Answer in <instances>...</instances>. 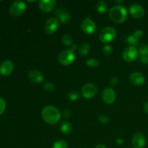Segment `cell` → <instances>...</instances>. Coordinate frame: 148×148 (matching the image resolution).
<instances>
[{"mask_svg":"<svg viewBox=\"0 0 148 148\" xmlns=\"http://www.w3.org/2000/svg\"><path fill=\"white\" fill-rule=\"evenodd\" d=\"M41 116L43 121L50 125L57 124L61 119V114L59 109L53 106L44 107L41 111Z\"/></svg>","mask_w":148,"mask_h":148,"instance_id":"obj_1","label":"cell"},{"mask_svg":"<svg viewBox=\"0 0 148 148\" xmlns=\"http://www.w3.org/2000/svg\"><path fill=\"white\" fill-rule=\"evenodd\" d=\"M108 17L115 23H122L127 18V10L124 6L116 5L111 7L108 12Z\"/></svg>","mask_w":148,"mask_h":148,"instance_id":"obj_2","label":"cell"},{"mask_svg":"<svg viewBox=\"0 0 148 148\" xmlns=\"http://www.w3.org/2000/svg\"><path fill=\"white\" fill-rule=\"evenodd\" d=\"M116 37V30L113 27H105L99 33V39L102 43H109Z\"/></svg>","mask_w":148,"mask_h":148,"instance_id":"obj_3","label":"cell"},{"mask_svg":"<svg viewBox=\"0 0 148 148\" xmlns=\"http://www.w3.org/2000/svg\"><path fill=\"white\" fill-rule=\"evenodd\" d=\"M26 10V4L24 1L17 0L11 4L10 7V15L12 17H19L22 15Z\"/></svg>","mask_w":148,"mask_h":148,"instance_id":"obj_4","label":"cell"},{"mask_svg":"<svg viewBox=\"0 0 148 148\" xmlns=\"http://www.w3.org/2000/svg\"><path fill=\"white\" fill-rule=\"evenodd\" d=\"M75 59V55L70 49H66L60 52L59 55V62L64 66H69L73 63Z\"/></svg>","mask_w":148,"mask_h":148,"instance_id":"obj_5","label":"cell"},{"mask_svg":"<svg viewBox=\"0 0 148 148\" xmlns=\"http://www.w3.org/2000/svg\"><path fill=\"white\" fill-rule=\"evenodd\" d=\"M59 26V20L56 17H50L46 21L44 25L45 32L48 35H51L58 30Z\"/></svg>","mask_w":148,"mask_h":148,"instance_id":"obj_6","label":"cell"},{"mask_svg":"<svg viewBox=\"0 0 148 148\" xmlns=\"http://www.w3.org/2000/svg\"><path fill=\"white\" fill-rule=\"evenodd\" d=\"M81 29L85 33L88 35H92L96 32L97 27L95 23L92 20L87 17L81 23Z\"/></svg>","mask_w":148,"mask_h":148,"instance_id":"obj_7","label":"cell"},{"mask_svg":"<svg viewBox=\"0 0 148 148\" xmlns=\"http://www.w3.org/2000/svg\"><path fill=\"white\" fill-rule=\"evenodd\" d=\"M98 92V88L96 85L93 83H88L83 86L82 88L81 93L83 98L86 99H91L96 95Z\"/></svg>","mask_w":148,"mask_h":148,"instance_id":"obj_8","label":"cell"},{"mask_svg":"<svg viewBox=\"0 0 148 148\" xmlns=\"http://www.w3.org/2000/svg\"><path fill=\"white\" fill-rule=\"evenodd\" d=\"M138 56V51L135 47L129 46L126 48L122 53V58L125 62H132L135 60Z\"/></svg>","mask_w":148,"mask_h":148,"instance_id":"obj_9","label":"cell"},{"mask_svg":"<svg viewBox=\"0 0 148 148\" xmlns=\"http://www.w3.org/2000/svg\"><path fill=\"white\" fill-rule=\"evenodd\" d=\"M116 92L111 88H106L103 90V101L106 104H112L116 101Z\"/></svg>","mask_w":148,"mask_h":148,"instance_id":"obj_10","label":"cell"},{"mask_svg":"<svg viewBox=\"0 0 148 148\" xmlns=\"http://www.w3.org/2000/svg\"><path fill=\"white\" fill-rule=\"evenodd\" d=\"M55 15L56 16V18L60 20L64 24H68L72 21V16L71 14L66 11L65 10L62 8L56 9L55 10Z\"/></svg>","mask_w":148,"mask_h":148,"instance_id":"obj_11","label":"cell"},{"mask_svg":"<svg viewBox=\"0 0 148 148\" xmlns=\"http://www.w3.org/2000/svg\"><path fill=\"white\" fill-rule=\"evenodd\" d=\"M132 143L134 148H143L146 145V137L143 134L137 132L133 136Z\"/></svg>","mask_w":148,"mask_h":148,"instance_id":"obj_12","label":"cell"},{"mask_svg":"<svg viewBox=\"0 0 148 148\" xmlns=\"http://www.w3.org/2000/svg\"><path fill=\"white\" fill-rule=\"evenodd\" d=\"M56 0H40L38 1V7L43 13H48L54 8Z\"/></svg>","mask_w":148,"mask_h":148,"instance_id":"obj_13","label":"cell"},{"mask_svg":"<svg viewBox=\"0 0 148 148\" xmlns=\"http://www.w3.org/2000/svg\"><path fill=\"white\" fill-rule=\"evenodd\" d=\"M130 13L134 18H142L145 14V10L140 4H133L130 7Z\"/></svg>","mask_w":148,"mask_h":148,"instance_id":"obj_14","label":"cell"},{"mask_svg":"<svg viewBox=\"0 0 148 148\" xmlns=\"http://www.w3.org/2000/svg\"><path fill=\"white\" fill-rule=\"evenodd\" d=\"M130 80L132 85L135 86H141L145 82V77L143 74L138 72H134L130 75Z\"/></svg>","mask_w":148,"mask_h":148,"instance_id":"obj_15","label":"cell"},{"mask_svg":"<svg viewBox=\"0 0 148 148\" xmlns=\"http://www.w3.org/2000/svg\"><path fill=\"white\" fill-rule=\"evenodd\" d=\"M14 69V65L12 61L5 60L0 65V74L3 76H9L11 75Z\"/></svg>","mask_w":148,"mask_h":148,"instance_id":"obj_16","label":"cell"},{"mask_svg":"<svg viewBox=\"0 0 148 148\" xmlns=\"http://www.w3.org/2000/svg\"><path fill=\"white\" fill-rule=\"evenodd\" d=\"M28 78L32 82L36 84L41 83L43 81V75L41 72L38 69H32L28 73Z\"/></svg>","mask_w":148,"mask_h":148,"instance_id":"obj_17","label":"cell"},{"mask_svg":"<svg viewBox=\"0 0 148 148\" xmlns=\"http://www.w3.org/2000/svg\"><path fill=\"white\" fill-rule=\"evenodd\" d=\"M59 129L62 134H69L72 130V125L69 121H63L61 122L60 126H59Z\"/></svg>","mask_w":148,"mask_h":148,"instance_id":"obj_18","label":"cell"},{"mask_svg":"<svg viewBox=\"0 0 148 148\" xmlns=\"http://www.w3.org/2000/svg\"><path fill=\"white\" fill-rule=\"evenodd\" d=\"M96 10L100 14H105L108 9V5L107 2L104 0L98 1L96 4Z\"/></svg>","mask_w":148,"mask_h":148,"instance_id":"obj_19","label":"cell"},{"mask_svg":"<svg viewBox=\"0 0 148 148\" xmlns=\"http://www.w3.org/2000/svg\"><path fill=\"white\" fill-rule=\"evenodd\" d=\"M78 51H79V54L82 56H87L90 51V45L86 42H84L79 46Z\"/></svg>","mask_w":148,"mask_h":148,"instance_id":"obj_20","label":"cell"},{"mask_svg":"<svg viewBox=\"0 0 148 148\" xmlns=\"http://www.w3.org/2000/svg\"><path fill=\"white\" fill-rule=\"evenodd\" d=\"M127 42L130 46L135 47L139 44V39L136 38L134 36V35H130L127 38Z\"/></svg>","mask_w":148,"mask_h":148,"instance_id":"obj_21","label":"cell"},{"mask_svg":"<svg viewBox=\"0 0 148 148\" xmlns=\"http://www.w3.org/2000/svg\"><path fill=\"white\" fill-rule=\"evenodd\" d=\"M62 42L65 46H71L72 44V42H73V39H72V37L70 34L66 33L62 37Z\"/></svg>","mask_w":148,"mask_h":148,"instance_id":"obj_22","label":"cell"},{"mask_svg":"<svg viewBox=\"0 0 148 148\" xmlns=\"http://www.w3.org/2000/svg\"><path fill=\"white\" fill-rule=\"evenodd\" d=\"M138 52L142 56H147L148 55V45L147 43H142L139 47Z\"/></svg>","mask_w":148,"mask_h":148,"instance_id":"obj_23","label":"cell"},{"mask_svg":"<svg viewBox=\"0 0 148 148\" xmlns=\"http://www.w3.org/2000/svg\"><path fill=\"white\" fill-rule=\"evenodd\" d=\"M68 145L66 141L63 140H59L54 143L53 148H67Z\"/></svg>","mask_w":148,"mask_h":148,"instance_id":"obj_24","label":"cell"},{"mask_svg":"<svg viewBox=\"0 0 148 148\" xmlns=\"http://www.w3.org/2000/svg\"><path fill=\"white\" fill-rule=\"evenodd\" d=\"M67 98L71 101H75L79 98V93L77 91L72 90L68 92L67 94Z\"/></svg>","mask_w":148,"mask_h":148,"instance_id":"obj_25","label":"cell"},{"mask_svg":"<svg viewBox=\"0 0 148 148\" xmlns=\"http://www.w3.org/2000/svg\"><path fill=\"white\" fill-rule=\"evenodd\" d=\"M86 64L90 67H95L99 64V61L96 59H94V58H91V59L87 60Z\"/></svg>","mask_w":148,"mask_h":148,"instance_id":"obj_26","label":"cell"},{"mask_svg":"<svg viewBox=\"0 0 148 148\" xmlns=\"http://www.w3.org/2000/svg\"><path fill=\"white\" fill-rule=\"evenodd\" d=\"M98 120H99L100 123L103 124H108L110 122V118L108 116L106 115V114H102V115L100 116L99 118H98Z\"/></svg>","mask_w":148,"mask_h":148,"instance_id":"obj_27","label":"cell"},{"mask_svg":"<svg viewBox=\"0 0 148 148\" xmlns=\"http://www.w3.org/2000/svg\"><path fill=\"white\" fill-rule=\"evenodd\" d=\"M44 90L46 91H47L48 92H52L54 91L55 90V86L53 84L51 83V82H46L44 85Z\"/></svg>","mask_w":148,"mask_h":148,"instance_id":"obj_28","label":"cell"},{"mask_svg":"<svg viewBox=\"0 0 148 148\" xmlns=\"http://www.w3.org/2000/svg\"><path fill=\"white\" fill-rule=\"evenodd\" d=\"M103 52L104 54L107 55V56H110V55L112 54L113 49L111 46H109V45H106L103 48Z\"/></svg>","mask_w":148,"mask_h":148,"instance_id":"obj_29","label":"cell"},{"mask_svg":"<svg viewBox=\"0 0 148 148\" xmlns=\"http://www.w3.org/2000/svg\"><path fill=\"white\" fill-rule=\"evenodd\" d=\"M6 108V102L2 98L0 97V116L4 113Z\"/></svg>","mask_w":148,"mask_h":148,"instance_id":"obj_30","label":"cell"},{"mask_svg":"<svg viewBox=\"0 0 148 148\" xmlns=\"http://www.w3.org/2000/svg\"><path fill=\"white\" fill-rule=\"evenodd\" d=\"M72 113L71 111V110L69 109H65L64 110L63 112H62V116L65 119H69L70 118L71 116H72Z\"/></svg>","mask_w":148,"mask_h":148,"instance_id":"obj_31","label":"cell"},{"mask_svg":"<svg viewBox=\"0 0 148 148\" xmlns=\"http://www.w3.org/2000/svg\"><path fill=\"white\" fill-rule=\"evenodd\" d=\"M118 77L116 76H114L110 79L109 81V84L111 87H114L118 84Z\"/></svg>","mask_w":148,"mask_h":148,"instance_id":"obj_32","label":"cell"},{"mask_svg":"<svg viewBox=\"0 0 148 148\" xmlns=\"http://www.w3.org/2000/svg\"><path fill=\"white\" fill-rule=\"evenodd\" d=\"M133 35H134V36L136 38L139 39V38H140L142 36H143V31H142L141 30L138 29V30H135V32H134V34H133Z\"/></svg>","mask_w":148,"mask_h":148,"instance_id":"obj_33","label":"cell"},{"mask_svg":"<svg viewBox=\"0 0 148 148\" xmlns=\"http://www.w3.org/2000/svg\"><path fill=\"white\" fill-rule=\"evenodd\" d=\"M140 61L144 64H148V56H142Z\"/></svg>","mask_w":148,"mask_h":148,"instance_id":"obj_34","label":"cell"},{"mask_svg":"<svg viewBox=\"0 0 148 148\" xmlns=\"http://www.w3.org/2000/svg\"><path fill=\"white\" fill-rule=\"evenodd\" d=\"M116 143L117 145H122L124 144V140L121 138H117L116 140Z\"/></svg>","mask_w":148,"mask_h":148,"instance_id":"obj_35","label":"cell"},{"mask_svg":"<svg viewBox=\"0 0 148 148\" xmlns=\"http://www.w3.org/2000/svg\"><path fill=\"white\" fill-rule=\"evenodd\" d=\"M144 111H145L147 114H148V101L146 102L144 105Z\"/></svg>","mask_w":148,"mask_h":148,"instance_id":"obj_36","label":"cell"},{"mask_svg":"<svg viewBox=\"0 0 148 148\" xmlns=\"http://www.w3.org/2000/svg\"><path fill=\"white\" fill-rule=\"evenodd\" d=\"M95 148H107L106 146L105 145H103V144H99L98 145L95 146Z\"/></svg>","mask_w":148,"mask_h":148,"instance_id":"obj_37","label":"cell"},{"mask_svg":"<svg viewBox=\"0 0 148 148\" xmlns=\"http://www.w3.org/2000/svg\"><path fill=\"white\" fill-rule=\"evenodd\" d=\"M77 46L76 44H75V45H72V46H71V49H70V50H71V51H72L74 52V51H75V50H76V49H77Z\"/></svg>","mask_w":148,"mask_h":148,"instance_id":"obj_38","label":"cell"},{"mask_svg":"<svg viewBox=\"0 0 148 148\" xmlns=\"http://www.w3.org/2000/svg\"><path fill=\"white\" fill-rule=\"evenodd\" d=\"M115 3H122L123 1H114Z\"/></svg>","mask_w":148,"mask_h":148,"instance_id":"obj_39","label":"cell"}]
</instances>
